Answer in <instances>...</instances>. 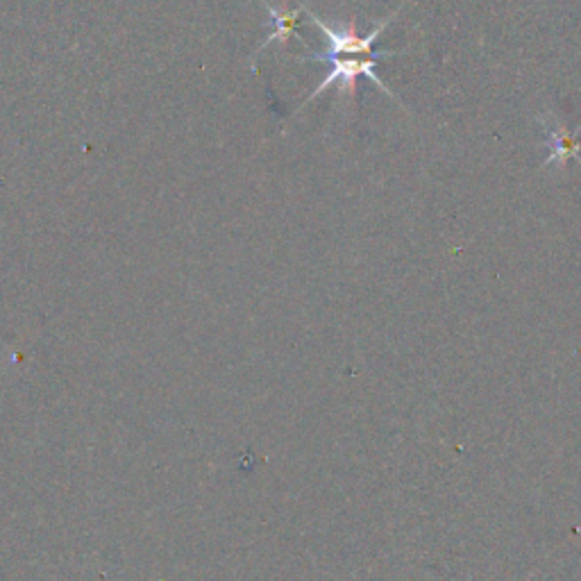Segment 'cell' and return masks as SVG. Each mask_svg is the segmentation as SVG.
<instances>
[{"mask_svg":"<svg viewBox=\"0 0 581 581\" xmlns=\"http://www.w3.org/2000/svg\"><path fill=\"white\" fill-rule=\"evenodd\" d=\"M264 3V7L268 10V16H271V23H273V35L268 37L266 41H261V46L257 48V53L255 55H261L264 50L273 44V41H280V44H286L291 37H298V30H296V25L300 21V14L305 12V5H300L298 10H277V7L273 5H268L266 0H261Z\"/></svg>","mask_w":581,"mask_h":581,"instance_id":"3","label":"cell"},{"mask_svg":"<svg viewBox=\"0 0 581 581\" xmlns=\"http://www.w3.org/2000/svg\"><path fill=\"white\" fill-rule=\"evenodd\" d=\"M545 134H547V148H550V157L545 159L543 166H559L563 168L570 159H579L581 162V143H579V134L581 128L570 134L568 128L559 121L554 123H547L545 125Z\"/></svg>","mask_w":581,"mask_h":581,"instance_id":"2","label":"cell"},{"mask_svg":"<svg viewBox=\"0 0 581 581\" xmlns=\"http://www.w3.org/2000/svg\"><path fill=\"white\" fill-rule=\"evenodd\" d=\"M395 55H402V53H398V50H382V53H375V55H348V53H327L325 50V53L300 57L302 62H327L332 66V71L327 73V78L318 84L314 91H311V96L305 100V105H309L311 100L330 87H339L341 96L355 98L359 78H368L377 89H382L386 96H391L395 100L393 91L386 87V84L377 78V73H375L377 64H380L384 57H395Z\"/></svg>","mask_w":581,"mask_h":581,"instance_id":"1","label":"cell"}]
</instances>
